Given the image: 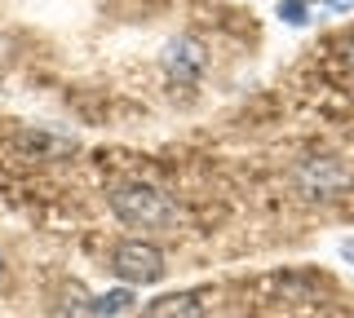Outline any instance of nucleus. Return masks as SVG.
<instances>
[{
  "mask_svg": "<svg viewBox=\"0 0 354 318\" xmlns=\"http://www.w3.org/2000/svg\"><path fill=\"white\" fill-rule=\"evenodd\" d=\"M111 270L124 283H160L164 279V252L155 244H142V239H124L111 257Z\"/></svg>",
  "mask_w": 354,
  "mask_h": 318,
  "instance_id": "nucleus-2",
  "label": "nucleus"
},
{
  "mask_svg": "<svg viewBox=\"0 0 354 318\" xmlns=\"http://www.w3.org/2000/svg\"><path fill=\"white\" fill-rule=\"evenodd\" d=\"M279 18L292 23V27H301L306 23V5H301V0H279Z\"/></svg>",
  "mask_w": 354,
  "mask_h": 318,
  "instance_id": "nucleus-5",
  "label": "nucleus"
},
{
  "mask_svg": "<svg viewBox=\"0 0 354 318\" xmlns=\"http://www.w3.org/2000/svg\"><path fill=\"white\" fill-rule=\"evenodd\" d=\"M142 318H204V301H199V292H169L151 301Z\"/></svg>",
  "mask_w": 354,
  "mask_h": 318,
  "instance_id": "nucleus-3",
  "label": "nucleus"
},
{
  "mask_svg": "<svg viewBox=\"0 0 354 318\" xmlns=\"http://www.w3.org/2000/svg\"><path fill=\"white\" fill-rule=\"evenodd\" d=\"M324 5H337V0H324Z\"/></svg>",
  "mask_w": 354,
  "mask_h": 318,
  "instance_id": "nucleus-7",
  "label": "nucleus"
},
{
  "mask_svg": "<svg viewBox=\"0 0 354 318\" xmlns=\"http://www.w3.org/2000/svg\"><path fill=\"white\" fill-rule=\"evenodd\" d=\"M129 305H133V292L129 288H115V292H106V296H97V301H93V314L111 318V314H124Z\"/></svg>",
  "mask_w": 354,
  "mask_h": 318,
  "instance_id": "nucleus-4",
  "label": "nucleus"
},
{
  "mask_svg": "<svg viewBox=\"0 0 354 318\" xmlns=\"http://www.w3.org/2000/svg\"><path fill=\"white\" fill-rule=\"evenodd\" d=\"M111 212L129 226H142V230H160V226H173L177 221V208L169 195H160L155 186L147 181H120L111 190Z\"/></svg>",
  "mask_w": 354,
  "mask_h": 318,
  "instance_id": "nucleus-1",
  "label": "nucleus"
},
{
  "mask_svg": "<svg viewBox=\"0 0 354 318\" xmlns=\"http://www.w3.org/2000/svg\"><path fill=\"white\" fill-rule=\"evenodd\" d=\"M346 58H350V67H354V36L346 40Z\"/></svg>",
  "mask_w": 354,
  "mask_h": 318,
  "instance_id": "nucleus-6",
  "label": "nucleus"
}]
</instances>
